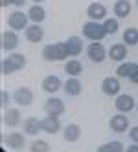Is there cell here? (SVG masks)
<instances>
[{"label": "cell", "mask_w": 138, "mask_h": 152, "mask_svg": "<svg viewBox=\"0 0 138 152\" xmlns=\"http://www.w3.org/2000/svg\"><path fill=\"white\" fill-rule=\"evenodd\" d=\"M22 128H24V132L28 136H37L39 132H42L41 119H37V117H28L26 121L22 123Z\"/></svg>", "instance_id": "ffe728a7"}, {"label": "cell", "mask_w": 138, "mask_h": 152, "mask_svg": "<svg viewBox=\"0 0 138 152\" xmlns=\"http://www.w3.org/2000/svg\"><path fill=\"white\" fill-rule=\"evenodd\" d=\"M9 99H11V95H9V92H7V90H2V94H0V101H2L4 110H6V108H9Z\"/></svg>", "instance_id": "1f68e13d"}, {"label": "cell", "mask_w": 138, "mask_h": 152, "mask_svg": "<svg viewBox=\"0 0 138 152\" xmlns=\"http://www.w3.org/2000/svg\"><path fill=\"white\" fill-rule=\"evenodd\" d=\"M123 44H127V46L138 44V29L136 28H127L123 31Z\"/></svg>", "instance_id": "484cf974"}, {"label": "cell", "mask_w": 138, "mask_h": 152, "mask_svg": "<svg viewBox=\"0 0 138 152\" xmlns=\"http://www.w3.org/2000/svg\"><path fill=\"white\" fill-rule=\"evenodd\" d=\"M129 81H131L133 84H138V64H134V68H133V72H131V75H129Z\"/></svg>", "instance_id": "d6a6232c"}, {"label": "cell", "mask_w": 138, "mask_h": 152, "mask_svg": "<svg viewBox=\"0 0 138 152\" xmlns=\"http://www.w3.org/2000/svg\"><path fill=\"white\" fill-rule=\"evenodd\" d=\"M41 126H42V132L57 134L59 130H61V121H59V117L48 115V117H44V119H41Z\"/></svg>", "instance_id": "9a60e30c"}, {"label": "cell", "mask_w": 138, "mask_h": 152, "mask_svg": "<svg viewBox=\"0 0 138 152\" xmlns=\"http://www.w3.org/2000/svg\"><path fill=\"white\" fill-rule=\"evenodd\" d=\"M136 110H138V103H136Z\"/></svg>", "instance_id": "f35d334b"}, {"label": "cell", "mask_w": 138, "mask_h": 152, "mask_svg": "<svg viewBox=\"0 0 138 152\" xmlns=\"http://www.w3.org/2000/svg\"><path fill=\"white\" fill-rule=\"evenodd\" d=\"M96 152H125V148L122 141H109V143L100 145Z\"/></svg>", "instance_id": "d4e9b609"}, {"label": "cell", "mask_w": 138, "mask_h": 152, "mask_svg": "<svg viewBox=\"0 0 138 152\" xmlns=\"http://www.w3.org/2000/svg\"><path fill=\"white\" fill-rule=\"evenodd\" d=\"M28 20H30L28 13H22V11H13L11 15L7 17V24H9V28H11V29L20 31V29H26V28L30 26V24H28Z\"/></svg>", "instance_id": "3957f363"}, {"label": "cell", "mask_w": 138, "mask_h": 152, "mask_svg": "<svg viewBox=\"0 0 138 152\" xmlns=\"http://www.w3.org/2000/svg\"><path fill=\"white\" fill-rule=\"evenodd\" d=\"M13 101L20 106H28L33 103V92L26 86H18V88L13 92Z\"/></svg>", "instance_id": "5b68a950"}, {"label": "cell", "mask_w": 138, "mask_h": 152, "mask_svg": "<svg viewBox=\"0 0 138 152\" xmlns=\"http://www.w3.org/2000/svg\"><path fill=\"white\" fill-rule=\"evenodd\" d=\"M136 6H138V0H136Z\"/></svg>", "instance_id": "ab89813d"}, {"label": "cell", "mask_w": 138, "mask_h": 152, "mask_svg": "<svg viewBox=\"0 0 138 152\" xmlns=\"http://www.w3.org/2000/svg\"><path fill=\"white\" fill-rule=\"evenodd\" d=\"M0 6H2V7H7V6H11V0H0Z\"/></svg>", "instance_id": "8d00e7d4"}, {"label": "cell", "mask_w": 138, "mask_h": 152, "mask_svg": "<svg viewBox=\"0 0 138 152\" xmlns=\"http://www.w3.org/2000/svg\"><path fill=\"white\" fill-rule=\"evenodd\" d=\"M30 150L31 152H50V143H46L44 139H35V141H31Z\"/></svg>", "instance_id": "83f0119b"}, {"label": "cell", "mask_w": 138, "mask_h": 152, "mask_svg": "<svg viewBox=\"0 0 138 152\" xmlns=\"http://www.w3.org/2000/svg\"><path fill=\"white\" fill-rule=\"evenodd\" d=\"M129 137H131V141H133V143H136V145H138V125L131 128V132H129Z\"/></svg>", "instance_id": "836d02e7"}, {"label": "cell", "mask_w": 138, "mask_h": 152, "mask_svg": "<svg viewBox=\"0 0 138 152\" xmlns=\"http://www.w3.org/2000/svg\"><path fill=\"white\" fill-rule=\"evenodd\" d=\"M33 2H35V4H41V2H44V0H33Z\"/></svg>", "instance_id": "74e56055"}, {"label": "cell", "mask_w": 138, "mask_h": 152, "mask_svg": "<svg viewBox=\"0 0 138 152\" xmlns=\"http://www.w3.org/2000/svg\"><path fill=\"white\" fill-rule=\"evenodd\" d=\"M109 126H111L112 132H118V134L127 132V130H129V119L125 117V114H120V112H118L116 115H112V117H111Z\"/></svg>", "instance_id": "9c48e42d"}, {"label": "cell", "mask_w": 138, "mask_h": 152, "mask_svg": "<svg viewBox=\"0 0 138 152\" xmlns=\"http://www.w3.org/2000/svg\"><path fill=\"white\" fill-rule=\"evenodd\" d=\"M87 13H89V17H90V20H96V22H100V20H105L107 17V7H105L103 4H100V2H92L89 7H87Z\"/></svg>", "instance_id": "5bb4252c"}, {"label": "cell", "mask_w": 138, "mask_h": 152, "mask_svg": "<svg viewBox=\"0 0 138 152\" xmlns=\"http://www.w3.org/2000/svg\"><path fill=\"white\" fill-rule=\"evenodd\" d=\"M68 55L66 42H54L42 48V59L44 61H65Z\"/></svg>", "instance_id": "6da1fadb"}, {"label": "cell", "mask_w": 138, "mask_h": 152, "mask_svg": "<svg viewBox=\"0 0 138 152\" xmlns=\"http://www.w3.org/2000/svg\"><path fill=\"white\" fill-rule=\"evenodd\" d=\"M120 81L118 77H107V79H103L101 83V90L105 95H112V97H118L120 95Z\"/></svg>", "instance_id": "8fae6325"}, {"label": "cell", "mask_w": 138, "mask_h": 152, "mask_svg": "<svg viewBox=\"0 0 138 152\" xmlns=\"http://www.w3.org/2000/svg\"><path fill=\"white\" fill-rule=\"evenodd\" d=\"M114 106H116V110L120 114H127V112L134 110V99L129 94H120L116 97V101H114Z\"/></svg>", "instance_id": "ba28073f"}, {"label": "cell", "mask_w": 138, "mask_h": 152, "mask_svg": "<svg viewBox=\"0 0 138 152\" xmlns=\"http://www.w3.org/2000/svg\"><path fill=\"white\" fill-rule=\"evenodd\" d=\"M2 123L9 128H15L22 123V115H20V112L17 108H6L4 114H2Z\"/></svg>", "instance_id": "52a82bcc"}, {"label": "cell", "mask_w": 138, "mask_h": 152, "mask_svg": "<svg viewBox=\"0 0 138 152\" xmlns=\"http://www.w3.org/2000/svg\"><path fill=\"white\" fill-rule=\"evenodd\" d=\"M63 137H65L68 143H76V141L81 137V126L76 123H68L65 128H63Z\"/></svg>", "instance_id": "ac0fdd59"}, {"label": "cell", "mask_w": 138, "mask_h": 152, "mask_svg": "<svg viewBox=\"0 0 138 152\" xmlns=\"http://www.w3.org/2000/svg\"><path fill=\"white\" fill-rule=\"evenodd\" d=\"M87 55H89V59L92 62H103L105 55H109V53L105 51V46L101 42H92V44H89V48H87Z\"/></svg>", "instance_id": "8992f818"}, {"label": "cell", "mask_w": 138, "mask_h": 152, "mask_svg": "<svg viewBox=\"0 0 138 152\" xmlns=\"http://www.w3.org/2000/svg\"><path fill=\"white\" fill-rule=\"evenodd\" d=\"M7 59H9V62L13 64L15 72H17V70H22V68L26 66V55H22V53H9Z\"/></svg>", "instance_id": "4316f807"}, {"label": "cell", "mask_w": 138, "mask_h": 152, "mask_svg": "<svg viewBox=\"0 0 138 152\" xmlns=\"http://www.w3.org/2000/svg\"><path fill=\"white\" fill-rule=\"evenodd\" d=\"M125 152H138V145H136V143H133L131 147H127V150H125Z\"/></svg>", "instance_id": "d590c367"}, {"label": "cell", "mask_w": 138, "mask_h": 152, "mask_svg": "<svg viewBox=\"0 0 138 152\" xmlns=\"http://www.w3.org/2000/svg\"><path fill=\"white\" fill-rule=\"evenodd\" d=\"M63 84H65V83H61V79L57 77V75H46V77L42 79V83H41L42 90L48 92V94H55V92H59Z\"/></svg>", "instance_id": "4fadbf2b"}, {"label": "cell", "mask_w": 138, "mask_h": 152, "mask_svg": "<svg viewBox=\"0 0 138 152\" xmlns=\"http://www.w3.org/2000/svg\"><path fill=\"white\" fill-rule=\"evenodd\" d=\"M11 4L17 6V7H20V6H24V4H26V0H11Z\"/></svg>", "instance_id": "e575fe53"}, {"label": "cell", "mask_w": 138, "mask_h": 152, "mask_svg": "<svg viewBox=\"0 0 138 152\" xmlns=\"http://www.w3.org/2000/svg\"><path fill=\"white\" fill-rule=\"evenodd\" d=\"M18 46V31L15 29H7L2 33V50L11 51Z\"/></svg>", "instance_id": "7c38bea8"}, {"label": "cell", "mask_w": 138, "mask_h": 152, "mask_svg": "<svg viewBox=\"0 0 138 152\" xmlns=\"http://www.w3.org/2000/svg\"><path fill=\"white\" fill-rule=\"evenodd\" d=\"M24 35L30 42H41L44 39V29L41 28V24H30L24 29Z\"/></svg>", "instance_id": "e0dca14e"}, {"label": "cell", "mask_w": 138, "mask_h": 152, "mask_svg": "<svg viewBox=\"0 0 138 152\" xmlns=\"http://www.w3.org/2000/svg\"><path fill=\"white\" fill-rule=\"evenodd\" d=\"M65 73H68V77H79L83 73V64L77 59H70L65 64Z\"/></svg>", "instance_id": "603a6c76"}, {"label": "cell", "mask_w": 138, "mask_h": 152, "mask_svg": "<svg viewBox=\"0 0 138 152\" xmlns=\"http://www.w3.org/2000/svg\"><path fill=\"white\" fill-rule=\"evenodd\" d=\"M63 90H65L68 95H79L81 94V90H83V86H81V81L77 79V77H68L66 81H65V84H63Z\"/></svg>", "instance_id": "d6986e66"}, {"label": "cell", "mask_w": 138, "mask_h": 152, "mask_svg": "<svg viewBox=\"0 0 138 152\" xmlns=\"http://www.w3.org/2000/svg\"><path fill=\"white\" fill-rule=\"evenodd\" d=\"M83 35L92 42H101V39L107 35V29L103 28V24L96 22V20H89V22L83 26Z\"/></svg>", "instance_id": "7a4b0ae2"}, {"label": "cell", "mask_w": 138, "mask_h": 152, "mask_svg": "<svg viewBox=\"0 0 138 152\" xmlns=\"http://www.w3.org/2000/svg\"><path fill=\"white\" fill-rule=\"evenodd\" d=\"M131 7L133 6H131L129 0H116V4H114V15L120 17V18H125V17H129Z\"/></svg>", "instance_id": "cb8c5ba5"}, {"label": "cell", "mask_w": 138, "mask_h": 152, "mask_svg": "<svg viewBox=\"0 0 138 152\" xmlns=\"http://www.w3.org/2000/svg\"><path fill=\"white\" fill-rule=\"evenodd\" d=\"M103 28L107 29V35H114L116 31L120 29V26H118V18H105V20H103Z\"/></svg>", "instance_id": "f546056e"}, {"label": "cell", "mask_w": 138, "mask_h": 152, "mask_svg": "<svg viewBox=\"0 0 138 152\" xmlns=\"http://www.w3.org/2000/svg\"><path fill=\"white\" fill-rule=\"evenodd\" d=\"M28 17H30V20H31V24H41L42 20L46 18V9L42 7L41 4H35V6L30 7Z\"/></svg>", "instance_id": "44dd1931"}, {"label": "cell", "mask_w": 138, "mask_h": 152, "mask_svg": "<svg viewBox=\"0 0 138 152\" xmlns=\"http://www.w3.org/2000/svg\"><path fill=\"white\" fill-rule=\"evenodd\" d=\"M125 57H127V44H120V42H118V44H112L111 46V50H109V59L122 62Z\"/></svg>", "instance_id": "7402d4cb"}, {"label": "cell", "mask_w": 138, "mask_h": 152, "mask_svg": "<svg viewBox=\"0 0 138 152\" xmlns=\"http://www.w3.org/2000/svg\"><path fill=\"white\" fill-rule=\"evenodd\" d=\"M4 143H6V147L13 148V150H20V148H24L26 139L20 132H9L4 136Z\"/></svg>", "instance_id": "30bf717a"}, {"label": "cell", "mask_w": 138, "mask_h": 152, "mask_svg": "<svg viewBox=\"0 0 138 152\" xmlns=\"http://www.w3.org/2000/svg\"><path fill=\"white\" fill-rule=\"evenodd\" d=\"M65 42H66V50H68V55H70V57H77L79 53L83 51V39H81V37L72 35V37H68Z\"/></svg>", "instance_id": "2e32d148"}, {"label": "cell", "mask_w": 138, "mask_h": 152, "mask_svg": "<svg viewBox=\"0 0 138 152\" xmlns=\"http://www.w3.org/2000/svg\"><path fill=\"white\" fill-rule=\"evenodd\" d=\"M44 112H46V115L59 117V115L65 114V103H63L59 97H50L44 103Z\"/></svg>", "instance_id": "277c9868"}, {"label": "cell", "mask_w": 138, "mask_h": 152, "mask_svg": "<svg viewBox=\"0 0 138 152\" xmlns=\"http://www.w3.org/2000/svg\"><path fill=\"white\" fill-rule=\"evenodd\" d=\"M15 72V68H13V64L9 62V59L6 57L4 61H2V75H11Z\"/></svg>", "instance_id": "4dcf8cb0"}, {"label": "cell", "mask_w": 138, "mask_h": 152, "mask_svg": "<svg viewBox=\"0 0 138 152\" xmlns=\"http://www.w3.org/2000/svg\"><path fill=\"white\" fill-rule=\"evenodd\" d=\"M133 68H134V62H122L120 66H118V70H116V73H118L120 79H122V77H127V79H129Z\"/></svg>", "instance_id": "f1b7e54d"}]
</instances>
